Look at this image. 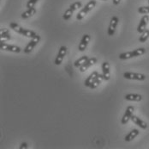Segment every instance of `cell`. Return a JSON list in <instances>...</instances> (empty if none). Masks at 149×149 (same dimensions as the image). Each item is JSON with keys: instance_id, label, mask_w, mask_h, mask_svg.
I'll list each match as a JSON object with an SVG mask.
<instances>
[{"instance_id": "8fae6325", "label": "cell", "mask_w": 149, "mask_h": 149, "mask_svg": "<svg viewBox=\"0 0 149 149\" xmlns=\"http://www.w3.org/2000/svg\"><path fill=\"white\" fill-rule=\"evenodd\" d=\"M90 39H91V37H90L89 35H84L82 36V38H81L80 43L78 45V49H79V51H81V52L85 51V49L87 48L88 45L89 43Z\"/></svg>"}, {"instance_id": "9a60e30c", "label": "cell", "mask_w": 149, "mask_h": 149, "mask_svg": "<svg viewBox=\"0 0 149 149\" xmlns=\"http://www.w3.org/2000/svg\"><path fill=\"white\" fill-rule=\"evenodd\" d=\"M11 39L10 31L8 29H1L0 30V42H7Z\"/></svg>"}, {"instance_id": "cb8c5ba5", "label": "cell", "mask_w": 149, "mask_h": 149, "mask_svg": "<svg viewBox=\"0 0 149 149\" xmlns=\"http://www.w3.org/2000/svg\"><path fill=\"white\" fill-rule=\"evenodd\" d=\"M81 6H82V4H81L80 1H77V2H74L73 4H71L70 6V8L71 10H73L74 11H75L76 10L81 8Z\"/></svg>"}, {"instance_id": "d6986e66", "label": "cell", "mask_w": 149, "mask_h": 149, "mask_svg": "<svg viewBox=\"0 0 149 149\" xmlns=\"http://www.w3.org/2000/svg\"><path fill=\"white\" fill-rule=\"evenodd\" d=\"M139 133H140V132H139V130H138V129H133V130H131L129 134L125 136V138H124L125 141L129 142V141H133L134 138L139 134Z\"/></svg>"}, {"instance_id": "30bf717a", "label": "cell", "mask_w": 149, "mask_h": 149, "mask_svg": "<svg viewBox=\"0 0 149 149\" xmlns=\"http://www.w3.org/2000/svg\"><path fill=\"white\" fill-rule=\"evenodd\" d=\"M97 63V59L95 57H93V58H89L88 60H87L81 66L79 67V70L81 73H85L88 69H89L90 67L93 65H95Z\"/></svg>"}, {"instance_id": "ffe728a7", "label": "cell", "mask_w": 149, "mask_h": 149, "mask_svg": "<svg viewBox=\"0 0 149 149\" xmlns=\"http://www.w3.org/2000/svg\"><path fill=\"white\" fill-rule=\"evenodd\" d=\"M35 13H36V9L33 7V8H31V9H28L26 11L22 12L21 16H22V19H27V18H29L31 16H33Z\"/></svg>"}, {"instance_id": "2e32d148", "label": "cell", "mask_w": 149, "mask_h": 149, "mask_svg": "<svg viewBox=\"0 0 149 149\" xmlns=\"http://www.w3.org/2000/svg\"><path fill=\"white\" fill-rule=\"evenodd\" d=\"M124 98H125V100H127V101L140 102V101L142 100V96L140 95V94H133V93H130V94L125 95Z\"/></svg>"}, {"instance_id": "ac0fdd59", "label": "cell", "mask_w": 149, "mask_h": 149, "mask_svg": "<svg viewBox=\"0 0 149 149\" xmlns=\"http://www.w3.org/2000/svg\"><path fill=\"white\" fill-rule=\"evenodd\" d=\"M104 80V77H103V74H100L98 75V77L94 79V81L91 84V85L89 86V88L91 89H95V88H97L100 84H101V82Z\"/></svg>"}, {"instance_id": "4fadbf2b", "label": "cell", "mask_w": 149, "mask_h": 149, "mask_svg": "<svg viewBox=\"0 0 149 149\" xmlns=\"http://www.w3.org/2000/svg\"><path fill=\"white\" fill-rule=\"evenodd\" d=\"M102 74L104 77V80H109L111 78L110 73V64L107 61H104L102 63Z\"/></svg>"}, {"instance_id": "f546056e", "label": "cell", "mask_w": 149, "mask_h": 149, "mask_svg": "<svg viewBox=\"0 0 149 149\" xmlns=\"http://www.w3.org/2000/svg\"><path fill=\"white\" fill-rule=\"evenodd\" d=\"M148 4H149V0H148Z\"/></svg>"}, {"instance_id": "7c38bea8", "label": "cell", "mask_w": 149, "mask_h": 149, "mask_svg": "<svg viewBox=\"0 0 149 149\" xmlns=\"http://www.w3.org/2000/svg\"><path fill=\"white\" fill-rule=\"evenodd\" d=\"M148 21L149 16L148 15H144L141 17V19L140 21V23H139V25L137 27V31L140 34H141L142 32H144L146 30V28H147V25H148Z\"/></svg>"}, {"instance_id": "d4e9b609", "label": "cell", "mask_w": 149, "mask_h": 149, "mask_svg": "<svg viewBox=\"0 0 149 149\" xmlns=\"http://www.w3.org/2000/svg\"><path fill=\"white\" fill-rule=\"evenodd\" d=\"M138 12L141 14H148L149 13V5L148 6H142L138 9Z\"/></svg>"}, {"instance_id": "83f0119b", "label": "cell", "mask_w": 149, "mask_h": 149, "mask_svg": "<svg viewBox=\"0 0 149 149\" xmlns=\"http://www.w3.org/2000/svg\"><path fill=\"white\" fill-rule=\"evenodd\" d=\"M120 1H121V0H113L112 2H113V4H114L115 5H118V4H119Z\"/></svg>"}, {"instance_id": "5bb4252c", "label": "cell", "mask_w": 149, "mask_h": 149, "mask_svg": "<svg viewBox=\"0 0 149 149\" xmlns=\"http://www.w3.org/2000/svg\"><path fill=\"white\" fill-rule=\"evenodd\" d=\"M131 121L134 122L135 125H137V126H139L141 129H147V128H148V124H147V122H145L143 120H141V118H139L138 117H136V116H132V117H131Z\"/></svg>"}, {"instance_id": "8992f818", "label": "cell", "mask_w": 149, "mask_h": 149, "mask_svg": "<svg viewBox=\"0 0 149 149\" xmlns=\"http://www.w3.org/2000/svg\"><path fill=\"white\" fill-rule=\"evenodd\" d=\"M118 22H119V19H118V16H114L111 17V22H110V24H109V27H108V30H107V33H108V35L109 36L114 35V34L116 32L117 26L118 24Z\"/></svg>"}, {"instance_id": "4316f807", "label": "cell", "mask_w": 149, "mask_h": 149, "mask_svg": "<svg viewBox=\"0 0 149 149\" xmlns=\"http://www.w3.org/2000/svg\"><path fill=\"white\" fill-rule=\"evenodd\" d=\"M28 148H29L28 147V143H26V142H22L21 144V146H20V149H27Z\"/></svg>"}, {"instance_id": "52a82bcc", "label": "cell", "mask_w": 149, "mask_h": 149, "mask_svg": "<svg viewBox=\"0 0 149 149\" xmlns=\"http://www.w3.org/2000/svg\"><path fill=\"white\" fill-rule=\"evenodd\" d=\"M0 49L3 50V51H10V52H13V53H20L22 51V48L16 45H10L3 42H0Z\"/></svg>"}, {"instance_id": "9c48e42d", "label": "cell", "mask_w": 149, "mask_h": 149, "mask_svg": "<svg viewBox=\"0 0 149 149\" xmlns=\"http://www.w3.org/2000/svg\"><path fill=\"white\" fill-rule=\"evenodd\" d=\"M66 54H67V47L66 46H61L59 48V51L58 53V56L56 57L55 61H54L56 66H59L60 64L62 63V61L63 60V58L65 57Z\"/></svg>"}, {"instance_id": "6da1fadb", "label": "cell", "mask_w": 149, "mask_h": 149, "mask_svg": "<svg viewBox=\"0 0 149 149\" xmlns=\"http://www.w3.org/2000/svg\"><path fill=\"white\" fill-rule=\"evenodd\" d=\"M10 29H12L14 31H15L16 33L21 34V35H24V36H26V37L31 38V39L33 38V37H35V36L37 35V34H36L34 31L23 29L22 27H21L20 25H18V24L15 23H10Z\"/></svg>"}, {"instance_id": "277c9868", "label": "cell", "mask_w": 149, "mask_h": 149, "mask_svg": "<svg viewBox=\"0 0 149 149\" xmlns=\"http://www.w3.org/2000/svg\"><path fill=\"white\" fill-rule=\"evenodd\" d=\"M40 36L39 35H37L35 37H33V38H32L30 40L29 42L28 43V45L26 46V47L24 48L23 52L25 54H29V53H31L33 51V49L36 47V45L40 42Z\"/></svg>"}, {"instance_id": "7402d4cb", "label": "cell", "mask_w": 149, "mask_h": 149, "mask_svg": "<svg viewBox=\"0 0 149 149\" xmlns=\"http://www.w3.org/2000/svg\"><path fill=\"white\" fill-rule=\"evenodd\" d=\"M149 38V30H146L144 32L141 33V35L139 38V42L143 43L145 42H147V40Z\"/></svg>"}, {"instance_id": "ba28073f", "label": "cell", "mask_w": 149, "mask_h": 149, "mask_svg": "<svg viewBox=\"0 0 149 149\" xmlns=\"http://www.w3.org/2000/svg\"><path fill=\"white\" fill-rule=\"evenodd\" d=\"M134 108L133 106H128L126 110H125V113L123 117V118L121 120V123L125 125L129 122L130 120H131V117L133 116V113H134Z\"/></svg>"}, {"instance_id": "f1b7e54d", "label": "cell", "mask_w": 149, "mask_h": 149, "mask_svg": "<svg viewBox=\"0 0 149 149\" xmlns=\"http://www.w3.org/2000/svg\"><path fill=\"white\" fill-rule=\"evenodd\" d=\"M103 1H106V0H103Z\"/></svg>"}, {"instance_id": "7a4b0ae2", "label": "cell", "mask_w": 149, "mask_h": 149, "mask_svg": "<svg viewBox=\"0 0 149 149\" xmlns=\"http://www.w3.org/2000/svg\"><path fill=\"white\" fill-rule=\"evenodd\" d=\"M146 53V49L144 47H140L137 49H134L133 51L130 52H126V53H122L119 54V59L120 60H129L134 57H138L141 55H143Z\"/></svg>"}, {"instance_id": "5b68a950", "label": "cell", "mask_w": 149, "mask_h": 149, "mask_svg": "<svg viewBox=\"0 0 149 149\" xmlns=\"http://www.w3.org/2000/svg\"><path fill=\"white\" fill-rule=\"evenodd\" d=\"M123 78L126 79H131V80H139L143 81L146 79V75L142 73H131V72H126L123 73Z\"/></svg>"}, {"instance_id": "3957f363", "label": "cell", "mask_w": 149, "mask_h": 149, "mask_svg": "<svg viewBox=\"0 0 149 149\" xmlns=\"http://www.w3.org/2000/svg\"><path fill=\"white\" fill-rule=\"evenodd\" d=\"M95 5H96V1H95V0H91V1H89V2L85 5V7L82 8V9L78 12V14L76 15V19H77V20H81V19H83L84 16L87 15L90 11H92V10L95 7Z\"/></svg>"}, {"instance_id": "603a6c76", "label": "cell", "mask_w": 149, "mask_h": 149, "mask_svg": "<svg viewBox=\"0 0 149 149\" xmlns=\"http://www.w3.org/2000/svg\"><path fill=\"white\" fill-rule=\"evenodd\" d=\"M73 13H74V11H73V10H71L70 8H69L68 10H66V11H65V12H64V13H63V20H65V21L70 20V19L71 18L72 15H73Z\"/></svg>"}, {"instance_id": "484cf974", "label": "cell", "mask_w": 149, "mask_h": 149, "mask_svg": "<svg viewBox=\"0 0 149 149\" xmlns=\"http://www.w3.org/2000/svg\"><path fill=\"white\" fill-rule=\"evenodd\" d=\"M38 1H39V0H29L28 3H27V8H28V9L33 8L34 5L36 4V3H37Z\"/></svg>"}, {"instance_id": "e0dca14e", "label": "cell", "mask_w": 149, "mask_h": 149, "mask_svg": "<svg viewBox=\"0 0 149 149\" xmlns=\"http://www.w3.org/2000/svg\"><path fill=\"white\" fill-rule=\"evenodd\" d=\"M98 75H99V73H98V72H96V71L93 72V73L87 78V79L85 80V82H84L85 86L89 87L90 85H91V84L94 81V79L98 77Z\"/></svg>"}, {"instance_id": "44dd1931", "label": "cell", "mask_w": 149, "mask_h": 149, "mask_svg": "<svg viewBox=\"0 0 149 149\" xmlns=\"http://www.w3.org/2000/svg\"><path fill=\"white\" fill-rule=\"evenodd\" d=\"M89 58L87 56V55H84V56H81V58H79L78 60H76L74 62V67H77V68H79L80 66H81L87 60H88Z\"/></svg>"}]
</instances>
